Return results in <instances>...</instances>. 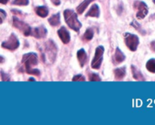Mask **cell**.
Masks as SVG:
<instances>
[{
	"instance_id": "6da1fadb",
	"label": "cell",
	"mask_w": 155,
	"mask_h": 125,
	"mask_svg": "<svg viewBox=\"0 0 155 125\" xmlns=\"http://www.w3.org/2000/svg\"><path fill=\"white\" fill-rule=\"evenodd\" d=\"M43 62L46 64H51L54 62L57 55V47L51 40L45 42L42 49Z\"/></svg>"
},
{
	"instance_id": "7a4b0ae2",
	"label": "cell",
	"mask_w": 155,
	"mask_h": 125,
	"mask_svg": "<svg viewBox=\"0 0 155 125\" xmlns=\"http://www.w3.org/2000/svg\"><path fill=\"white\" fill-rule=\"evenodd\" d=\"M22 63L24 65L25 71L29 74H33V75L39 76L40 74L39 70L33 68V66L36 65L38 63L37 56L35 53H28L25 54L22 58Z\"/></svg>"
},
{
	"instance_id": "3957f363",
	"label": "cell",
	"mask_w": 155,
	"mask_h": 125,
	"mask_svg": "<svg viewBox=\"0 0 155 125\" xmlns=\"http://www.w3.org/2000/svg\"><path fill=\"white\" fill-rule=\"evenodd\" d=\"M64 19L67 24L71 29H73V30L77 32L80 30V29L82 27V24L79 21L77 14L74 11L69 10V9L65 10L64 12Z\"/></svg>"
},
{
	"instance_id": "277c9868",
	"label": "cell",
	"mask_w": 155,
	"mask_h": 125,
	"mask_svg": "<svg viewBox=\"0 0 155 125\" xmlns=\"http://www.w3.org/2000/svg\"><path fill=\"white\" fill-rule=\"evenodd\" d=\"M104 52V49L101 46H100L96 48V49H95V57H94L93 60L92 62V68L93 69H99L100 66L101 65V62H102Z\"/></svg>"
},
{
	"instance_id": "5b68a950",
	"label": "cell",
	"mask_w": 155,
	"mask_h": 125,
	"mask_svg": "<svg viewBox=\"0 0 155 125\" xmlns=\"http://www.w3.org/2000/svg\"><path fill=\"white\" fill-rule=\"evenodd\" d=\"M125 42L129 49L131 51H136L138 46L139 43V39L137 36L131 33H126L125 34Z\"/></svg>"
},
{
	"instance_id": "8992f818",
	"label": "cell",
	"mask_w": 155,
	"mask_h": 125,
	"mask_svg": "<svg viewBox=\"0 0 155 125\" xmlns=\"http://www.w3.org/2000/svg\"><path fill=\"white\" fill-rule=\"evenodd\" d=\"M134 8L137 10L136 18L138 19H143L148 13V8L145 2L141 1H136L134 3Z\"/></svg>"
},
{
	"instance_id": "52a82bcc",
	"label": "cell",
	"mask_w": 155,
	"mask_h": 125,
	"mask_svg": "<svg viewBox=\"0 0 155 125\" xmlns=\"http://www.w3.org/2000/svg\"><path fill=\"white\" fill-rule=\"evenodd\" d=\"M13 25L15 28L18 29L20 31L22 32L25 36H29V35L31 34V28L29 27L28 24L20 21L18 18H13Z\"/></svg>"
},
{
	"instance_id": "ba28073f",
	"label": "cell",
	"mask_w": 155,
	"mask_h": 125,
	"mask_svg": "<svg viewBox=\"0 0 155 125\" xmlns=\"http://www.w3.org/2000/svg\"><path fill=\"white\" fill-rule=\"evenodd\" d=\"M19 41H18V38L15 34H12L7 41L2 43V47L6 49L13 51V50L17 49L19 47Z\"/></svg>"
},
{
	"instance_id": "9c48e42d",
	"label": "cell",
	"mask_w": 155,
	"mask_h": 125,
	"mask_svg": "<svg viewBox=\"0 0 155 125\" xmlns=\"http://www.w3.org/2000/svg\"><path fill=\"white\" fill-rule=\"evenodd\" d=\"M58 34L59 37H60V39H61V41L64 43H68L70 42V40H71V36H70L69 32L67 30V29L65 27H62L60 30H58Z\"/></svg>"
},
{
	"instance_id": "30bf717a",
	"label": "cell",
	"mask_w": 155,
	"mask_h": 125,
	"mask_svg": "<svg viewBox=\"0 0 155 125\" xmlns=\"http://www.w3.org/2000/svg\"><path fill=\"white\" fill-rule=\"evenodd\" d=\"M31 34L37 39L44 38L47 35V30L43 26H40V27L35 28L33 31L31 30Z\"/></svg>"
},
{
	"instance_id": "8fae6325",
	"label": "cell",
	"mask_w": 155,
	"mask_h": 125,
	"mask_svg": "<svg viewBox=\"0 0 155 125\" xmlns=\"http://www.w3.org/2000/svg\"><path fill=\"white\" fill-rule=\"evenodd\" d=\"M126 57L124 56V53L122 52L120 49L119 48H117L116 51H115L114 56L113 57V60H114V63L115 65H117V64L121 63V62H124L125 60Z\"/></svg>"
},
{
	"instance_id": "7c38bea8",
	"label": "cell",
	"mask_w": 155,
	"mask_h": 125,
	"mask_svg": "<svg viewBox=\"0 0 155 125\" xmlns=\"http://www.w3.org/2000/svg\"><path fill=\"white\" fill-rule=\"evenodd\" d=\"M77 59H78L79 62L80 64V66L83 67L85 65V64L86 63V61H87V56H86V53L85 52L84 49H81L79 50L77 52Z\"/></svg>"
},
{
	"instance_id": "4fadbf2b",
	"label": "cell",
	"mask_w": 155,
	"mask_h": 125,
	"mask_svg": "<svg viewBox=\"0 0 155 125\" xmlns=\"http://www.w3.org/2000/svg\"><path fill=\"white\" fill-rule=\"evenodd\" d=\"M99 8L98 5H93L92 6L88 13L86 14V17H94V18H98L99 16Z\"/></svg>"
},
{
	"instance_id": "5bb4252c",
	"label": "cell",
	"mask_w": 155,
	"mask_h": 125,
	"mask_svg": "<svg viewBox=\"0 0 155 125\" xmlns=\"http://www.w3.org/2000/svg\"><path fill=\"white\" fill-rule=\"evenodd\" d=\"M126 75V68H120L114 70V77L116 80H122Z\"/></svg>"
},
{
	"instance_id": "9a60e30c",
	"label": "cell",
	"mask_w": 155,
	"mask_h": 125,
	"mask_svg": "<svg viewBox=\"0 0 155 125\" xmlns=\"http://www.w3.org/2000/svg\"><path fill=\"white\" fill-rule=\"evenodd\" d=\"M131 70H132V72H133V77H134L136 80H142V81L145 80V77H143L142 73L139 71V70H138L136 67L132 66Z\"/></svg>"
},
{
	"instance_id": "2e32d148",
	"label": "cell",
	"mask_w": 155,
	"mask_h": 125,
	"mask_svg": "<svg viewBox=\"0 0 155 125\" xmlns=\"http://www.w3.org/2000/svg\"><path fill=\"white\" fill-rule=\"evenodd\" d=\"M36 12L41 18H45L48 15V11L45 6H39L36 8Z\"/></svg>"
},
{
	"instance_id": "e0dca14e",
	"label": "cell",
	"mask_w": 155,
	"mask_h": 125,
	"mask_svg": "<svg viewBox=\"0 0 155 125\" xmlns=\"http://www.w3.org/2000/svg\"><path fill=\"white\" fill-rule=\"evenodd\" d=\"M92 1H94V0H84V1L77 8V12H78L79 14L83 13V12H84V11L86 10V8L88 7V5H89Z\"/></svg>"
},
{
	"instance_id": "ac0fdd59",
	"label": "cell",
	"mask_w": 155,
	"mask_h": 125,
	"mask_svg": "<svg viewBox=\"0 0 155 125\" xmlns=\"http://www.w3.org/2000/svg\"><path fill=\"white\" fill-rule=\"evenodd\" d=\"M48 22H49V24L51 26H54V27L59 25V24H60V15L59 14H56V15H52L48 19Z\"/></svg>"
},
{
	"instance_id": "d6986e66",
	"label": "cell",
	"mask_w": 155,
	"mask_h": 125,
	"mask_svg": "<svg viewBox=\"0 0 155 125\" xmlns=\"http://www.w3.org/2000/svg\"><path fill=\"white\" fill-rule=\"evenodd\" d=\"M146 68L148 69V71L154 74L155 73V59H150V60L147 62Z\"/></svg>"
},
{
	"instance_id": "ffe728a7",
	"label": "cell",
	"mask_w": 155,
	"mask_h": 125,
	"mask_svg": "<svg viewBox=\"0 0 155 125\" xmlns=\"http://www.w3.org/2000/svg\"><path fill=\"white\" fill-rule=\"evenodd\" d=\"M93 35H94L93 31H92L91 29H88V30H86V31L85 32L84 35H83V39L86 41H89L92 39Z\"/></svg>"
},
{
	"instance_id": "44dd1931",
	"label": "cell",
	"mask_w": 155,
	"mask_h": 125,
	"mask_svg": "<svg viewBox=\"0 0 155 125\" xmlns=\"http://www.w3.org/2000/svg\"><path fill=\"white\" fill-rule=\"evenodd\" d=\"M13 4L17 5H27L29 4V0H14Z\"/></svg>"
},
{
	"instance_id": "7402d4cb",
	"label": "cell",
	"mask_w": 155,
	"mask_h": 125,
	"mask_svg": "<svg viewBox=\"0 0 155 125\" xmlns=\"http://www.w3.org/2000/svg\"><path fill=\"white\" fill-rule=\"evenodd\" d=\"M89 80L90 81H101V78H100L98 74L92 73L89 76Z\"/></svg>"
},
{
	"instance_id": "603a6c76",
	"label": "cell",
	"mask_w": 155,
	"mask_h": 125,
	"mask_svg": "<svg viewBox=\"0 0 155 125\" xmlns=\"http://www.w3.org/2000/svg\"><path fill=\"white\" fill-rule=\"evenodd\" d=\"M73 81H85V77L83 75H76L73 78Z\"/></svg>"
},
{
	"instance_id": "cb8c5ba5",
	"label": "cell",
	"mask_w": 155,
	"mask_h": 125,
	"mask_svg": "<svg viewBox=\"0 0 155 125\" xmlns=\"http://www.w3.org/2000/svg\"><path fill=\"white\" fill-rule=\"evenodd\" d=\"M5 18H6L5 12L2 10V9H0V24L3 22V21L5 19Z\"/></svg>"
},
{
	"instance_id": "d4e9b609",
	"label": "cell",
	"mask_w": 155,
	"mask_h": 125,
	"mask_svg": "<svg viewBox=\"0 0 155 125\" xmlns=\"http://www.w3.org/2000/svg\"><path fill=\"white\" fill-rule=\"evenodd\" d=\"M2 80H4V81H8V80H10V78H9L8 76L6 74H5V73L2 72Z\"/></svg>"
},
{
	"instance_id": "484cf974",
	"label": "cell",
	"mask_w": 155,
	"mask_h": 125,
	"mask_svg": "<svg viewBox=\"0 0 155 125\" xmlns=\"http://www.w3.org/2000/svg\"><path fill=\"white\" fill-rule=\"evenodd\" d=\"M51 2L54 5H59L61 3L60 0H51Z\"/></svg>"
},
{
	"instance_id": "4316f807",
	"label": "cell",
	"mask_w": 155,
	"mask_h": 125,
	"mask_svg": "<svg viewBox=\"0 0 155 125\" xmlns=\"http://www.w3.org/2000/svg\"><path fill=\"white\" fill-rule=\"evenodd\" d=\"M151 49H152L153 51L155 52V41H154V42H151Z\"/></svg>"
},
{
	"instance_id": "83f0119b",
	"label": "cell",
	"mask_w": 155,
	"mask_h": 125,
	"mask_svg": "<svg viewBox=\"0 0 155 125\" xmlns=\"http://www.w3.org/2000/svg\"><path fill=\"white\" fill-rule=\"evenodd\" d=\"M8 2V0H0V3H1V4L5 5V4H6Z\"/></svg>"
},
{
	"instance_id": "f1b7e54d",
	"label": "cell",
	"mask_w": 155,
	"mask_h": 125,
	"mask_svg": "<svg viewBox=\"0 0 155 125\" xmlns=\"http://www.w3.org/2000/svg\"><path fill=\"white\" fill-rule=\"evenodd\" d=\"M4 61H5L4 58L2 57V56H0V63H3V62H4Z\"/></svg>"
},
{
	"instance_id": "f546056e",
	"label": "cell",
	"mask_w": 155,
	"mask_h": 125,
	"mask_svg": "<svg viewBox=\"0 0 155 125\" xmlns=\"http://www.w3.org/2000/svg\"><path fill=\"white\" fill-rule=\"evenodd\" d=\"M30 80V81H33V80H33V78H30V80Z\"/></svg>"
},
{
	"instance_id": "4dcf8cb0",
	"label": "cell",
	"mask_w": 155,
	"mask_h": 125,
	"mask_svg": "<svg viewBox=\"0 0 155 125\" xmlns=\"http://www.w3.org/2000/svg\"><path fill=\"white\" fill-rule=\"evenodd\" d=\"M154 3H155V0H154Z\"/></svg>"
}]
</instances>
